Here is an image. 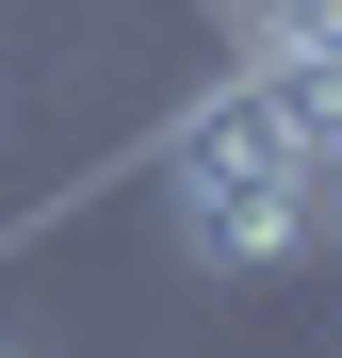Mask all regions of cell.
Returning <instances> with one entry per match:
<instances>
[{
  "instance_id": "cell-1",
  "label": "cell",
  "mask_w": 342,
  "mask_h": 358,
  "mask_svg": "<svg viewBox=\"0 0 342 358\" xmlns=\"http://www.w3.org/2000/svg\"><path fill=\"white\" fill-rule=\"evenodd\" d=\"M163 228H180L196 277H277L310 245V147H294L277 66H228L180 131H163Z\"/></svg>"
},
{
  "instance_id": "cell-2",
  "label": "cell",
  "mask_w": 342,
  "mask_h": 358,
  "mask_svg": "<svg viewBox=\"0 0 342 358\" xmlns=\"http://www.w3.org/2000/svg\"><path fill=\"white\" fill-rule=\"evenodd\" d=\"M342 49V0H245V66H326Z\"/></svg>"
}]
</instances>
